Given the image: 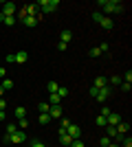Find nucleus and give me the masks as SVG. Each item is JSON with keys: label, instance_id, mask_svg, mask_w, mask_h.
Masks as SVG:
<instances>
[{"label": "nucleus", "instance_id": "obj_14", "mask_svg": "<svg viewBox=\"0 0 132 147\" xmlns=\"http://www.w3.org/2000/svg\"><path fill=\"white\" fill-rule=\"evenodd\" d=\"M0 22H5L7 26H13L16 24V16H2V13H0Z\"/></svg>", "mask_w": 132, "mask_h": 147}, {"label": "nucleus", "instance_id": "obj_27", "mask_svg": "<svg viewBox=\"0 0 132 147\" xmlns=\"http://www.w3.org/2000/svg\"><path fill=\"white\" fill-rule=\"evenodd\" d=\"M29 127V121H26V119H20L18 121V129H26Z\"/></svg>", "mask_w": 132, "mask_h": 147}, {"label": "nucleus", "instance_id": "obj_11", "mask_svg": "<svg viewBox=\"0 0 132 147\" xmlns=\"http://www.w3.org/2000/svg\"><path fill=\"white\" fill-rule=\"evenodd\" d=\"M117 134H123V136H128V129H130V123H126V121H121L119 125H117Z\"/></svg>", "mask_w": 132, "mask_h": 147}, {"label": "nucleus", "instance_id": "obj_36", "mask_svg": "<svg viewBox=\"0 0 132 147\" xmlns=\"http://www.w3.org/2000/svg\"><path fill=\"white\" fill-rule=\"evenodd\" d=\"M66 46H68V44H64V42H60V44H57V51H60V53H64V51H66Z\"/></svg>", "mask_w": 132, "mask_h": 147}, {"label": "nucleus", "instance_id": "obj_42", "mask_svg": "<svg viewBox=\"0 0 132 147\" xmlns=\"http://www.w3.org/2000/svg\"><path fill=\"white\" fill-rule=\"evenodd\" d=\"M5 108H7V101H5V99H0V110H5Z\"/></svg>", "mask_w": 132, "mask_h": 147}, {"label": "nucleus", "instance_id": "obj_16", "mask_svg": "<svg viewBox=\"0 0 132 147\" xmlns=\"http://www.w3.org/2000/svg\"><path fill=\"white\" fill-rule=\"evenodd\" d=\"M106 84H108L106 77H97V79H95V84H93V88H97V90H99V88H104Z\"/></svg>", "mask_w": 132, "mask_h": 147}, {"label": "nucleus", "instance_id": "obj_4", "mask_svg": "<svg viewBox=\"0 0 132 147\" xmlns=\"http://www.w3.org/2000/svg\"><path fill=\"white\" fill-rule=\"evenodd\" d=\"M24 141H26L24 129H18L16 134H11V143H9V145H20V143H24Z\"/></svg>", "mask_w": 132, "mask_h": 147}, {"label": "nucleus", "instance_id": "obj_45", "mask_svg": "<svg viewBox=\"0 0 132 147\" xmlns=\"http://www.w3.org/2000/svg\"><path fill=\"white\" fill-rule=\"evenodd\" d=\"M108 147H121V145H117V143H110V145H108Z\"/></svg>", "mask_w": 132, "mask_h": 147}, {"label": "nucleus", "instance_id": "obj_1", "mask_svg": "<svg viewBox=\"0 0 132 147\" xmlns=\"http://www.w3.org/2000/svg\"><path fill=\"white\" fill-rule=\"evenodd\" d=\"M99 7H104V11L110 16V13H119L123 11V5L121 2H117V0H99ZM106 16V18H108Z\"/></svg>", "mask_w": 132, "mask_h": 147}, {"label": "nucleus", "instance_id": "obj_37", "mask_svg": "<svg viewBox=\"0 0 132 147\" xmlns=\"http://www.w3.org/2000/svg\"><path fill=\"white\" fill-rule=\"evenodd\" d=\"M108 114H110V108H101V117L108 119Z\"/></svg>", "mask_w": 132, "mask_h": 147}, {"label": "nucleus", "instance_id": "obj_17", "mask_svg": "<svg viewBox=\"0 0 132 147\" xmlns=\"http://www.w3.org/2000/svg\"><path fill=\"white\" fill-rule=\"evenodd\" d=\"M16 119H26V110H24V105H18V108H16Z\"/></svg>", "mask_w": 132, "mask_h": 147}, {"label": "nucleus", "instance_id": "obj_31", "mask_svg": "<svg viewBox=\"0 0 132 147\" xmlns=\"http://www.w3.org/2000/svg\"><path fill=\"white\" fill-rule=\"evenodd\" d=\"M121 147H132V138L130 136H126V138L121 141Z\"/></svg>", "mask_w": 132, "mask_h": 147}, {"label": "nucleus", "instance_id": "obj_26", "mask_svg": "<svg viewBox=\"0 0 132 147\" xmlns=\"http://www.w3.org/2000/svg\"><path fill=\"white\" fill-rule=\"evenodd\" d=\"M97 125H99V127H106V125H108L106 117H101V114H99V117H97Z\"/></svg>", "mask_w": 132, "mask_h": 147}, {"label": "nucleus", "instance_id": "obj_12", "mask_svg": "<svg viewBox=\"0 0 132 147\" xmlns=\"http://www.w3.org/2000/svg\"><path fill=\"white\" fill-rule=\"evenodd\" d=\"M13 55H16V61H18V64H24V61L29 59V53H26V51H18V53H13Z\"/></svg>", "mask_w": 132, "mask_h": 147}, {"label": "nucleus", "instance_id": "obj_44", "mask_svg": "<svg viewBox=\"0 0 132 147\" xmlns=\"http://www.w3.org/2000/svg\"><path fill=\"white\" fill-rule=\"evenodd\" d=\"M0 121H5V110H0Z\"/></svg>", "mask_w": 132, "mask_h": 147}, {"label": "nucleus", "instance_id": "obj_7", "mask_svg": "<svg viewBox=\"0 0 132 147\" xmlns=\"http://www.w3.org/2000/svg\"><path fill=\"white\" fill-rule=\"evenodd\" d=\"M106 121H108V125H112V127H117V125L121 123V114H117V112H110Z\"/></svg>", "mask_w": 132, "mask_h": 147}, {"label": "nucleus", "instance_id": "obj_47", "mask_svg": "<svg viewBox=\"0 0 132 147\" xmlns=\"http://www.w3.org/2000/svg\"><path fill=\"white\" fill-rule=\"evenodd\" d=\"M64 147H70V145H64Z\"/></svg>", "mask_w": 132, "mask_h": 147}, {"label": "nucleus", "instance_id": "obj_34", "mask_svg": "<svg viewBox=\"0 0 132 147\" xmlns=\"http://www.w3.org/2000/svg\"><path fill=\"white\" fill-rule=\"evenodd\" d=\"M108 145H110V138H108V136H104V138L99 141V147H108Z\"/></svg>", "mask_w": 132, "mask_h": 147}, {"label": "nucleus", "instance_id": "obj_38", "mask_svg": "<svg viewBox=\"0 0 132 147\" xmlns=\"http://www.w3.org/2000/svg\"><path fill=\"white\" fill-rule=\"evenodd\" d=\"M121 90H123V92H130V84H126V81H123V84H121Z\"/></svg>", "mask_w": 132, "mask_h": 147}, {"label": "nucleus", "instance_id": "obj_46", "mask_svg": "<svg viewBox=\"0 0 132 147\" xmlns=\"http://www.w3.org/2000/svg\"><path fill=\"white\" fill-rule=\"evenodd\" d=\"M2 94H5V90H2V88H0V99H2Z\"/></svg>", "mask_w": 132, "mask_h": 147}, {"label": "nucleus", "instance_id": "obj_40", "mask_svg": "<svg viewBox=\"0 0 132 147\" xmlns=\"http://www.w3.org/2000/svg\"><path fill=\"white\" fill-rule=\"evenodd\" d=\"M31 147H46V145H44V143H40V141H33Z\"/></svg>", "mask_w": 132, "mask_h": 147}, {"label": "nucleus", "instance_id": "obj_20", "mask_svg": "<svg viewBox=\"0 0 132 147\" xmlns=\"http://www.w3.org/2000/svg\"><path fill=\"white\" fill-rule=\"evenodd\" d=\"M57 88H60V86H57V81H49V84H46V90H49L51 94H55Z\"/></svg>", "mask_w": 132, "mask_h": 147}, {"label": "nucleus", "instance_id": "obj_6", "mask_svg": "<svg viewBox=\"0 0 132 147\" xmlns=\"http://www.w3.org/2000/svg\"><path fill=\"white\" fill-rule=\"evenodd\" d=\"M18 13V7L13 2H5V9H2V16H16Z\"/></svg>", "mask_w": 132, "mask_h": 147}, {"label": "nucleus", "instance_id": "obj_43", "mask_svg": "<svg viewBox=\"0 0 132 147\" xmlns=\"http://www.w3.org/2000/svg\"><path fill=\"white\" fill-rule=\"evenodd\" d=\"M0 77H7V70H5L2 66H0Z\"/></svg>", "mask_w": 132, "mask_h": 147}, {"label": "nucleus", "instance_id": "obj_8", "mask_svg": "<svg viewBox=\"0 0 132 147\" xmlns=\"http://www.w3.org/2000/svg\"><path fill=\"white\" fill-rule=\"evenodd\" d=\"M62 105H51V110H49V117L51 119H62Z\"/></svg>", "mask_w": 132, "mask_h": 147}, {"label": "nucleus", "instance_id": "obj_35", "mask_svg": "<svg viewBox=\"0 0 132 147\" xmlns=\"http://www.w3.org/2000/svg\"><path fill=\"white\" fill-rule=\"evenodd\" d=\"M97 49H99L101 53H108V51H110V46H108L106 42H101V46H97Z\"/></svg>", "mask_w": 132, "mask_h": 147}, {"label": "nucleus", "instance_id": "obj_3", "mask_svg": "<svg viewBox=\"0 0 132 147\" xmlns=\"http://www.w3.org/2000/svg\"><path fill=\"white\" fill-rule=\"evenodd\" d=\"M108 97H110V86H104V88H99V90H97V94H95V99H97V101H101V103H104V101H108Z\"/></svg>", "mask_w": 132, "mask_h": 147}, {"label": "nucleus", "instance_id": "obj_5", "mask_svg": "<svg viewBox=\"0 0 132 147\" xmlns=\"http://www.w3.org/2000/svg\"><path fill=\"white\" fill-rule=\"evenodd\" d=\"M66 134H68L70 138H79V136H82V127L75 125V123H70L68 127H66Z\"/></svg>", "mask_w": 132, "mask_h": 147}, {"label": "nucleus", "instance_id": "obj_19", "mask_svg": "<svg viewBox=\"0 0 132 147\" xmlns=\"http://www.w3.org/2000/svg\"><path fill=\"white\" fill-rule=\"evenodd\" d=\"M0 88H2V90H13V81H11V79H2Z\"/></svg>", "mask_w": 132, "mask_h": 147}, {"label": "nucleus", "instance_id": "obj_18", "mask_svg": "<svg viewBox=\"0 0 132 147\" xmlns=\"http://www.w3.org/2000/svg\"><path fill=\"white\" fill-rule=\"evenodd\" d=\"M60 101H62V97H60L57 92H55V94H49V103L51 105H60Z\"/></svg>", "mask_w": 132, "mask_h": 147}, {"label": "nucleus", "instance_id": "obj_22", "mask_svg": "<svg viewBox=\"0 0 132 147\" xmlns=\"http://www.w3.org/2000/svg\"><path fill=\"white\" fill-rule=\"evenodd\" d=\"M38 110H40V114H49L51 103H40V105H38Z\"/></svg>", "mask_w": 132, "mask_h": 147}, {"label": "nucleus", "instance_id": "obj_9", "mask_svg": "<svg viewBox=\"0 0 132 147\" xmlns=\"http://www.w3.org/2000/svg\"><path fill=\"white\" fill-rule=\"evenodd\" d=\"M57 136H60V143H62V145H70V143H73V138L66 134V129H57Z\"/></svg>", "mask_w": 132, "mask_h": 147}, {"label": "nucleus", "instance_id": "obj_41", "mask_svg": "<svg viewBox=\"0 0 132 147\" xmlns=\"http://www.w3.org/2000/svg\"><path fill=\"white\" fill-rule=\"evenodd\" d=\"M130 81H132V73L128 70V73H126V84H130Z\"/></svg>", "mask_w": 132, "mask_h": 147}, {"label": "nucleus", "instance_id": "obj_10", "mask_svg": "<svg viewBox=\"0 0 132 147\" xmlns=\"http://www.w3.org/2000/svg\"><path fill=\"white\" fill-rule=\"evenodd\" d=\"M70 40H73V31H70V29H64V31H62V35H60V42L68 44Z\"/></svg>", "mask_w": 132, "mask_h": 147}, {"label": "nucleus", "instance_id": "obj_25", "mask_svg": "<svg viewBox=\"0 0 132 147\" xmlns=\"http://www.w3.org/2000/svg\"><path fill=\"white\" fill-rule=\"evenodd\" d=\"M57 94H60V97H68V88H64V86H60V88H57Z\"/></svg>", "mask_w": 132, "mask_h": 147}, {"label": "nucleus", "instance_id": "obj_28", "mask_svg": "<svg viewBox=\"0 0 132 147\" xmlns=\"http://www.w3.org/2000/svg\"><path fill=\"white\" fill-rule=\"evenodd\" d=\"M70 147H86V145H84V141H82V138H73Z\"/></svg>", "mask_w": 132, "mask_h": 147}, {"label": "nucleus", "instance_id": "obj_21", "mask_svg": "<svg viewBox=\"0 0 132 147\" xmlns=\"http://www.w3.org/2000/svg\"><path fill=\"white\" fill-rule=\"evenodd\" d=\"M38 121H40V125H49L51 117H49V114H38Z\"/></svg>", "mask_w": 132, "mask_h": 147}, {"label": "nucleus", "instance_id": "obj_30", "mask_svg": "<svg viewBox=\"0 0 132 147\" xmlns=\"http://www.w3.org/2000/svg\"><path fill=\"white\" fill-rule=\"evenodd\" d=\"M93 20H95V22H101V20H104V13H101V11H95L93 13Z\"/></svg>", "mask_w": 132, "mask_h": 147}, {"label": "nucleus", "instance_id": "obj_24", "mask_svg": "<svg viewBox=\"0 0 132 147\" xmlns=\"http://www.w3.org/2000/svg\"><path fill=\"white\" fill-rule=\"evenodd\" d=\"M106 132H108V138H114V136H117V129H114L112 125H106Z\"/></svg>", "mask_w": 132, "mask_h": 147}, {"label": "nucleus", "instance_id": "obj_29", "mask_svg": "<svg viewBox=\"0 0 132 147\" xmlns=\"http://www.w3.org/2000/svg\"><path fill=\"white\" fill-rule=\"evenodd\" d=\"M108 86H121V77H110V84Z\"/></svg>", "mask_w": 132, "mask_h": 147}, {"label": "nucleus", "instance_id": "obj_2", "mask_svg": "<svg viewBox=\"0 0 132 147\" xmlns=\"http://www.w3.org/2000/svg\"><path fill=\"white\" fill-rule=\"evenodd\" d=\"M38 7H40V13H53V11H57L60 2L57 0H40Z\"/></svg>", "mask_w": 132, "mask_h": 147}, {"label": "nucleus", "instance_id": "obj_23", "mask_svg": "<svg viewBox=\"0 0 132 147\" xmlns=\"http://www.w3.org/2000/svg\"><path fill=\"white\" fill-rule=\"evenodd\" d=\"M16 132H18V125H13V123H9V125H7V129H5V134H16Z\"/></svg>", "mask_w": 132, "mask_h": 147}, {"label": "nucleus", "instance_id": "obj_39", "mask_svg": "<svg viewBox=\"0 0 132 147\" xmlns=\"http://www.w3.org/2000/svg\"><path fill=\"white\" fill-rule=\"evenodd\" d=\"M5 61H16V55H13V53H9V55L5 57Z\"/></svg>", "mask_w": 132, "mask_h": 147}, {"label": "nucleus", "instance_id": "obj_13", "mask_svg": "<svg viewBox=\"0 0 132 147\" xmlns=\"http://www.w3.org/2000/svg\"><path fill=\"white\" fill-rule=\"evenodd\" d=\"M20 22H22V24H24V26H29V29H33V26H35V24H38V22H40V18H31V16H29V18L20 20Z\"/></svg>", "mask_w": 132, "mask_h": 147}, {"label": "nucleus", "instance_id": "obj_15", "mask_svg": "<svg viewBox=\"0 0 132 147\" xmlns=\"http://www.w3.org/2000/svg\"><path fill=\"white\" fill-rule=\"evenodd\" d=\"M99 24L104 26V29H106V31H110V29H112V26H114V22H112V20H110V18H106V16H104V20H101Z\"/></svg>", "mask_w": 132, "mask_h": 147}, {"label": "nucleus", "instance_id": "obj_33", "mask_svg": "<svg viewBox=\"0 0 132 147\" xmlns=\"http://www.w3.org/2000/svg\"><path fill=\"white\" fill-rule=\"evenodd\" d=\"M68 125H70V121H68V119H62V121H60V129H66Z\"/></svg>", "mask_w": 132, "mask_h": 147}, {"label": "nucleus", "instance_id": "obj_32", "mask_svg": "<svg viewBox=\"0 0 132 147\" xmlns=\"http://www.w3.org/2000/svg\"><path fill=\"white\" fill-rule=\"evenodd\" d=\"M88 55H90V57H99L101 51H99V49H90V51H88Z\"/></svg>", "mask_w": 132, "mask_h": 147}]
</instances>
